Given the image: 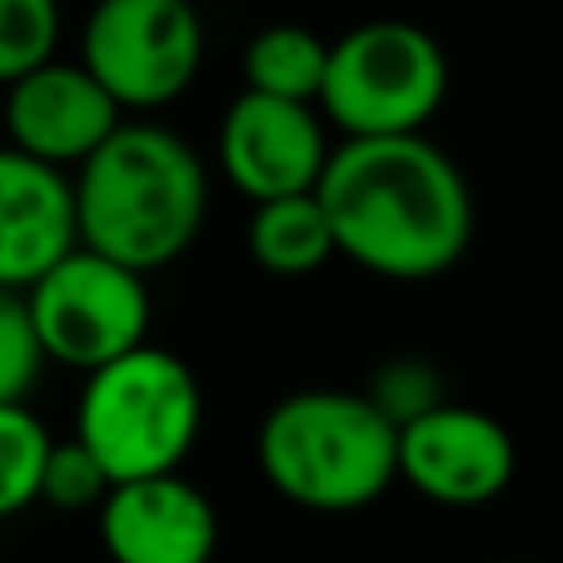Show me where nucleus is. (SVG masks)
I'll list each match as a JSON object with an SVG mask.
<instances>
[{"label": "nucleus", "instance_id": "obj_1", "mask_svg": "<svg viewBox=\"0 0 563 563\" xmlns=\"http://www.w3.org/2000/svg\"><path fill=\"white\" fill-rule=\"evenodd\" d=\"M314 195L334 224L340 260L374 279H439L474 240V190L424 130L340 140Z\"/></svg>", "mask_w": 563, "mask_h": 563}, {"label": "nucleus", "instance_id": "obj_2", "mask_svg": "<svg viewBox=\"0 0 563 563\" xmlns=\"http://www.w3.org/2000/svg\"><path fill=\"white\" fill-rule=\"evenodd\" d=\"M80 245L155 275L190 255L210 220V170L190 140L150 120H125L75 170Z\"/></svg>", "mask_w": 563, "mask_h": 563}, {"label": "nucleus", "instance_id": "obj_3", "mask_svg": "<svg viewBox=\"0 0 563 563\" xmlns=\"http://www.w3.org/2000/svg\"><path fill=\"white\" fill-rule=\"evenodd\" d=\"M255 464L295 509L360 514L399 484V424L369 389H299L260 419Z\"/></svg>", "mask_w": 563, "mask_h": 563}, {"label": "nucleus", "instance_id": "obj_4", "mask_svg": "<svg viewBox=\"0 0 563 563\" xmlns=\"http://www.w3.org/2000/svg\"><path fill=\"white\" fill-rule=\"evenodd\" d=\"M200 429L205 389L190 364L170 350L140 344L80 384L75 434L96 449L115 484L175 474L200 444Z\"/></svg>", "mask_w": 563, "mask_h": 563}, {"label": "nucleus", "instance_id": "obj_5", "mask_svg": "<svg viewBox=\"0 0 563 563\" xmlns=\"http://www.w3.org/2000/svg\"><path fill=\"white\" fill-rule=\"evenodd\" d=\"M449 100V55L415 21H364L330 41L319 115L344 140L419 135Z\"/></svg>", "mask_w": 563, "mask_h": 563}, {"label": "nucleus", "instance_id": "obj_6", "mask_svg": "<svg viewBox=\"0 0 563 563\" xmlns=\"http://www.w3.org/2000/svg\"><path fill=\"white\" fill-rule=\"evenodd\" d=\"M80 65L125 115H150L200 80L205 21L190 0H96L80 25Z\"/></svg>", "mask_w": 563, "mask_h": 563}, {"label": "nucleus", "instance_id": "obj_7", "mask_svg": "<svg viewBox=\"0 0 563 563\" xmlns=\"http://www.w3.org/2000/svg\"><path fill=\"white\" fill-rule=\"evenodd\" d=\"M31 319L45 344V360L75 374H96L100 364L150 344V285L140 269L75 245L31 289Z\"/></svg>", "mask_w": 563, "mask_h": 563}, {"label": "nucleus", "instance_id": "obj_8", "mask_svg": "<svg viewBox=\"0 0 563 563\" xmlns=\"http://www.w3.org/2000/svg\"><path fill=\"white\" fill-rule=\"evenodd\" d=\"M330 155V120L319 115V106L260 90H240L214 135V165L250 205L319 190Z\"/></svg>", "mask_w": 563, "mask_h": 563}, {"label": "nucleus", "instance_id": "obj_9", "mask_svg": "<svg viewBox=\"0 0 563 563\" xmlns=\"http://www.w3.org/2000/svg\"><path fill=\"white\" fill-rule=\"evenodd\" d=\"M519 444L474 405H434L399 429V478L439 509H484L514 484Z\"/></svg>", "mask_w": 563, "mask_h": 563}, {"label": "nucleus", "instance_id": "obj_10", "mask_svg": "<svg viewBox=\"0 0 563 563\" xmlns=\"http://www.w3.org/2000/svg\"><path fill=\"white\" fill-rule=\"evenodd\" d=\"M0 125H5V145L75 175L125 125V110L80 60L55 55V60L35 65L31 75L5 86Z\"/></svg>", "mask_w": 563, "mask_h": 563}, {"label": "nucleus", "instance_id": "obj_11", "mask_svg": "<svg viewBox=\"0 0 563 563\" xmlns=\"http://www.w3.org/2000/svg\"><path fill=\"white\" fill-rule=\"evenodd\" d=\"M96 529L110 563H210L220 549V514L180 468L115 484Z\"/></svg>", "mask_w": 563, "mask_h": 563}, {"label": "nucleus", "instance_id": "obj_12", "mask_svg": "<svg viewBox=\"0 0 563 563\" xmlns=\"http://www.w3.org/2000/svg\"><path fill=\"white\" fill-rule=\"evenodd\" d=\"M75 245V175L15 145H0V285L31 289Z\"/></svg>", "mask_w": 563, "mask_h": 563}, {"label": "nucleus", "instance_id": "obj_13", "mask_svg": "<svg viewBox=\"0 0 563 563\" xmlns=\"http://www.w3.org/2000/svg\"><path fill=\"white\" fill-rule=\"evenodd\" d=\"M245 240H250L255 265L269 269V275H285V279L314 275L319 265H330V260L340 255L334 224H330V214H324V205H319L314 190L279 195V200L255 205Z\"/></svg>", "mask_w": 563, "mask_h": 563}, {"label": "nucleus", "instance_id": "obj_14", "mask_svg": "<svg viewBox=\"0 0 563 563\" xmlns=\"http://www.w3.org/2000/svg\"><path fill=\"white\" fill-rule=\"evenodd\" d=\"M324 70H330V41H319L309 25H265L245 45V90H260V96L319 106Z\"/></svg>", "mask_w": 563, "mask_h": 563}, {"label": "nucleus", "instance_id": "obj_15", "mask_svg": "<svg viewBox=\"0 0 563 563\" xmlns=\"http://www.w3.org/2000/svg\"><path fill=\"white\" fill-rule=\"evenodd\" d=\"M55 434L31 405H0V519L41 504V478Z\"/></svg>", "mask_w": 563, "mask_h": 563}, {"label": "nucleus", "instance_id": "obj_16", "mask_svg": "<svg viewBox=\"0 0 563 563\" xmlns=\"http://www.w3.org/2000/svg\"><path fill=\"white\" fill-rule=\"evenodd\" d=\"M65 35L60 0H0V90L55 60Z\"/></svg>", "mask_w": 563, "mask_h": 563}, {"label": "nucleus", "instance_id": "obj_17", "mask_svg": "<svg viewBox=\"0 0 563 563\" xmlns=\"http://www.w3.org/2000/svg\"><path fill=\"white\" fill-rule=\"evenodd\" d=\"M115 489L110 468L100 464V454L86 444V439H55L51 444V459H45V478H41V504L60 514H86V509H100Z\"/></svg>", "mask_w": 563, "mask_h": 563}, {"label": "nucleus", "instance_id": "obj_18", "mask_svg": "<svg viewBox=\"0 0 563 563\" xmlns=\"http://www.w3.org/2000/svg\"><path fill=\"white\" fill-rule=\"evenodd\" d=\"M45 364L51 360H45V344H41V334H35L25 289L0 285V405L31 399Z\"/></svg>", "mask_w": 563, "mask_h": 563}, {"label": "nucleus", "instance_id": "obj_19", "mask_svg": "<svg viewBox=\"0 0 563 563\" xmlns=\"http://www.w3.org/2000/svg\"><path fill=\"white\" fill-rule=\"evenodd\" d=\"M369 399L394 419V424L405 429L409 419L429 415L434 405H444V379L429 360H389L369 384Z\"/></svg>", "mask_w": 563, "mask_h": 563}]
</instances>
